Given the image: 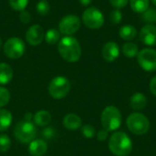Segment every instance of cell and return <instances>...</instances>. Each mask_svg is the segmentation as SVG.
Wrapping results in <instances>:
<instances>
[{
  "label": "cell",
  "instance_id": "cell-35",
  "mask_svg": "<svg viewBox=\"0 0 156 156\" xmlns=\"http://www.w3.org/2000/svg\"><path fill=\"white\" fill-rule=\"evenodd\" d=\"M149 87H150L151 92H152L154 96H156V76H154V77L151 80L150 84H149Z\"/></svg>",
  "mask_w": 156,
  "mask_h": 156
},
{
  "label": "cell",
  "instance_id": "cell-14",
  "mask_svg": "<svg viewBox=\"0 0 156 156\" xmlns=\"http://www.w3.org/2000/svg\"><path fill=\"white\" fill-rule=\"evenodd\" d=\"M48 151V144L44 140L34 139L29 143L28 152L32 156H43Z\"/></svg>",
  "mask_w": 156,
  "mask_h": 156
},
{
  "label": "cell",
  "instance_id": "cell-39",
  "mask_svg": "<svg viewBox=\"0 0 156 156\" xmlns=\"http://www.w3.org/2000/svg\"><path fill=\"white\" fill-rule=\"evenodd\" d=\"M1 46H2V39L0 38V48H1Z\"/></svg>",
  "mask_w": 156,
  "mask_h": 156
},
{
  "label": "cell",
  "instance_id": "cell-40",
  "mask_svg": "<svg viewBox=\"0 0 156 156\" xmlns=\"http://www.w3.org/2000/svg\"><path fill=\"white\" fill-rule=\"evenodd\" d=\"M155 23H156V19H155Z\"/></svg>",
  "mask_w": 156,
  "mask_h": 156
},
{
  "label": "cell",
  "instance_id": "cell-1",
  "mask_svg": "<svg viewBox=\"0 0 156 156\" xmlns=\"http://www.w3.org/2000/svg\"><path fill=\"white\" fill-rule=\"evenodd\" d=\"M58 50L61 58L70 63L77 62L81 57V47L78 39L66 36L58 41Z\"/></svg>",
  "mask_w": 156,
  "mask_h": 156
},
{
  "label": "cell",
  "instance_id": "cell-13",
  "mask_svg": "<svg viewBox=\"0 0 156 156\" xmlns=\"http://www.w3.org/2000/svg\"><path fill=\"white\" fill-rule=\"evenodd\" d=\"M101 55L104 60L107 62H112L116 60L120 56L119 45L114 41L107 42L101 49Z\"/></svg>",
  "mask_w": 156,
  "mask_h": 156
},
{
  "label": "cell",
  "instance_id": "cell-29",
  "mask_svg": "<svg viewBox=\"0 0 156 156\" xmlns=\"http://www.w3.org/2000/svg\"><path fill=\"white\" fill-rule=\"evenodd\" d=\"M81 133L85 138H93L96 134V131L94 129V127L92 125L90 124H86L81 126Z\"/></svg>",
  "mask_w": 156,
  "mask_h": 156
},
{
  "label": "cell",
  "instance_id": "cell-24",
  "mask_svg": "<svg viewBox=\"0 0 156 156\" xmlns=\"http://www.w3.org/2000/svg\"><path fill=\"white\" fill-rule=\"evenodd\" d=\"M36 10L40 16H47L50 12V5L47 0H40L36 5Z\"/></svg>",
  "mask_w": 156,
  "mask_h": 156
},
{
  "label": "cell",
  "instance_id": "cell-16",
  "mask_svg": "<svg viewBox=\"0 0 156 156\" xmlns=\"http://www.w3.org/2000/svg\"><path fill=\"white\" fill-rule=\"evenodd\" d=\"M51 114L46 110H40L33 115V122L37 126H48L51 122Z\"/></svg>",
  "mask_w": 156,
  "mask_h": 156
},
{
  "label": "cell",
  "instance_id": "cell-7",
  "mask_svg": "<svg viewBox=\"0 0 156 156\" xmlns=\"http://www.w3.org/2000/svg\"><path fill=\"white\" fill-rule=\"evenodd\" d=\"M82 22L90 29H99L104 24V16L100 9L90 6L83 12Z\"/></svg>",
  "mask_w": 156,
  "mask_h": 156
},
{
  "label": "cell",
  "instance_id": "cell-9",
  "mask_svg": "<svg viewBox=\"0 0 156 156\" xmlns=\"http://www.w3.org/2000/svg\"><path fill=\"white\" fill-rule=\"evenodd\" d=\"M140 67L148 72L156 70V50L151 48H143L137 55Z\"/></svg>",
  "mask_w": 156,
  "mask_h": 156
},
{
  "label": "cell",
  "instance_id": "cell-37",
  "mask_svg": "<svg viewBox=\"0 0 156 156\" xmlns=\"http://www.w3.org/2000/svg\"><path fill=\"white\" fill-rule=\"evenodd\" d=\"M24 120H27V121H31V120H33V115H32L31 113L27 112V113L25 115V119H24Z\"/></svg>",
  "mask_w": 156,
  "mask_h": 156
},
{
  "label": "cell",
  "instance_id": "cell-31",
  "mask_svg": "<svg viewBox=\"0 0 156 156\" xmlns=\"http://www.w3.org/2000/svg\"><path fill=\"white\" fill-rule=\"evenodd\" d=\"M110 3L114 8L122 9V8H124L128 5L129 0H110Z\"/></svg>",
  "mask_w": 156,
  "mask_h": 156
},
{
  "label": "cell",
  "instance_id": "cell-25",
  "mask_svg": "<svg viewBox=\"0 0 156 156\" xmlns=\"http://www.w3.org/2000/svg\"><path fill=\"white\" fill-rule=\"evenodd\" d=\"M29 0H9V5L16 11H23L28 5Z\"/></svg>",
  "mask_w": 156,
  "mask_h": 156
},
{
  "label": "cell",
  "instance_id": "cell-11",
  "mask_svg": "<svg viewBox=\"0 0 156 156\" xmlns=\"http://www.w3.org/2000/svg\"><path fill=\"white\" fill-rule=\"evenodd\" d=\"M44 38H45V31L40 25L31 26L26 33V39L27 43L31 46L40 45L44 40Z\"/></svg>",
  "mask_w": 156,
  "mask_h": 156
},
{
  "label": "cell",
  "instance_id": "cell-21",
  "mask_svg": "<svg viewBox=\"0 0 156 156\" xmlns=\"http://www.w3.org/2000/svg\"><path fill=\"white\" fill-rule=\"evenodd\" d=\"M129 3L133 12L143 14L149 8L150 0H129Z\"/></svg>",
  "mask_w": 156,
  "mask_h": 156
},
{
  "label": "cell",
  "instance_id": "cell-28",
  "mask_svg": "<svg viewBox=\"0 0 156 156\" xmlns=\"http://www.w3.org/2000/svg\"><path fill=\"white\" fill-rule=\"evenodd\" d=\"M11 147V140L5 134L0 135V152L5 153L7 152Z\"/></svg>",
  "mask_w": 156,
  "mask_h": 156
},
{
  "label": "cell",
  "instance_id": "cell-18",
  "mask_svg": "<svg viewBox=\"0 0 156 156\" xmlns=\"http://www.w3.org/2000/svg\"><path fill=\"white\" fill-rule=\"evenodd\" d=\"M13 79V69L7 63H0V85L8 84Z\"/></svg>",
  "mask_w": 156,
  "mask_h": 156
},
{
  "label": "cell",
  "instance_id": "cell-8",
  "mask_svg": "<svg viewBox=\"0 0 156 156\" xmlns=\"http://www.w3.org/2000/svg\"><path fill=\"white\" fill-rule=\"evenodd\" d=\"M26 50L25 42L19 37H10L4 44L5 55L12 59L21 58Z\"/></svg>",
  "mask_w": 156,
  "mask_h": 156
},
{
  "label": "cell",
  "instance_id": "cell-38",
  "mask_svg": "<svg viewBox=\"0 0 156 156\" xmlns=\"http://www.w3.org/2000/svg\"><path fill=\"white\" fill-rule=\"evenodd\" d=\"M151 1L153 2V4H154V5L156 6V0H151Z\"/></svg>",
  "mask_w": 156,
  "mask_h": 156
},
{
  "label": "cell",
  "instance_id": "cell-33",
  "mask_svg": "<svg viewBox=\"0 0 156 156\" xmlns=\"http://www.w3.org/2000/svg\"><path fill=\"white\" fill-rule=\"evenodd\" d=\"M19 19L22 23L24 24H27L30 22L31 20V15L28 11H26V10H23L20 12L19 14Z\"/></svg>",
  "mask_w": 156,
  "mask_h": 156
},
{
  "label": "cell",
  "instance_id": "cell-6",
  "mask_svg": "<svg viewBox=\"0 0 156 156\" xmlns=\"http://www.w3.org/2000/svg\"><path fill=\"white\" fill-rule=\"evenodd\" d=\"M69 80L63 76H58L52 79L48 84V93L55 100L65 98L70 90Z\"/></svg>",
  "mask_w": 156,
  "mask_h": 156
},
{
  "label": "cell",
  "instance_id": "cell-4",
  "mask_svg": "<svg viewBox=\"0 0 156 156\" xmlns=\"http://www.w3.org/2000/svg\"><path fill=\"white\" fill-rule=\"evenodd\" d=\"M14 135L20 144L31 143L37 135V128L31 121L23 120L16 123L14 129Z\"/></svg>",
  "mask_w": 156,
  "mask_h": 156
},
{
  "label": "cell",
  "instance_id": "cell-3",
  "mask_svg": "<svg viewBox=\"0 0 156 156\" xmlns=\"http://www.w3.org/2000/svg\"><path fill=\"white\" fill-rule=\"evenodd\" d=\"M102 127L107 132H113L120 128L122 124V114L118 108L115 106L106 107L101 116Z\"/></svg>",
  "mask_w": 156,
  "mask_h": 156
},
{
  "label": "cell",
  "instance_id": "cell-32",
  "mask_svg": "<svg viewBox=\"0 0 156 156\" xmlns=\"http://www.w3.org/2000/svg\"><path fill=\"white\" fill-rule=\"evenodd\" d=\"M56 132L52 127H46L43 131H42V136L46 139H51L55 136Z\"/></svg>",
  "mask_w": 156,
  "mask_h": 156
},
{
  "label": "cell",
  "instance_id": "cell-36",
  "mask_svg": "<svg viewBox=\"0 0 156 156\" xmlns=\"http://www.w3.org/2000/svg\"><path fill=\"white\" fill-rule=\"evenodd\" d=\"M79 2H80L82 5L88 6V5H90L91 4L92 0H79Z\"/></svg>",
  "mask_w": 156,
  "mask_h": 156
},
{
  "label": "cell",
  "instance_id": "cell-27",
  "mask_svg": "<svg viewBox=\"0 0 156 156\" xmlns=\"http://www.w3.org/2000/svg\"><path fill=\"white\" fill-rule=\"evenodd\" d=\"M10 101V92L7 89L0 86V109L5 106Z\"/></svg>",
  "mask_w": 156,
  "mask_h": 156
},
{
  "label": "cell",
  "instance_id": "cell-34",
  "mask_svg": "<svg viewBox=\"0 0 156 156\" xmlns=\"http://www.w3.org/2000/svg\"><path fill=\"white\" fill-rule=\"evenodd\" d=\"M108 133H109V132H107V131L104 130V129L99 131L98 133H97V138H98V140H99V141H101V142L105 141V140L108 138Z\"/></svg>",
  "mask_w": 156,
  "mask_h": 156
},
{
  "label": "cell",
  "instance_id": "cell-15",
  "mask_svg": "<svg viewBox=\"0 0 156 156\" xmlns=\"http://www.w3.org/2000/svg\"><path fill=\"white\" fill-rule=\"evenodd\" d=\"M63 126L69 130V131H75L80 129L82 126V121L80 117L75 113H69L63 118Z\"/></svg>",
  "mask_w": 156,
  "mask_h": 156
},
{
  "label": "cell",
  "instance_id": "cell-10",
  "mask_svg": "<svg viewBox=\"0 0 156 156\" xmlns=\"http://www.w3.org/2000/svg\"><path fill=\"white\" fill-rule=\"evenodd\" d=\"M81 26L80 18L76 15H67L61 18L58 23V31L65 36L75 34Z\"/></svg>",
  "mask_w": 156,
  "mask_h": 156
},
{
  "label": "cell",
  "instance_id": "cell-12",
  "mask_svg": "<svg viewBox=\"0 0 156 156\" xmlns=\"http://www.w3.org/2000/svg\"><path fill=\"white\" fill-rule=\"evenodd\" d=\"M140 40L148 47L156 46V26L146 24L142 27L139 33Z\"/></svg>",
  "mask_w": 156,
  "mask_h": 156
},
{
  "label": "cell",
  "instance_id": "cell-17",
  "mask_svg": "<svg viewBox=\"0 0 156 156\" xmlns=\"http://www.w3.org/2000/svg\"><path fill=\"white\" fill-rule=\"evenodd\" d=\"M130 105L135 111H140L144 109L147 105L146 96L141 92L134 93L130 99Z\"/></svg>",
  "mask_w": 156,
  "mask_h": 156
},
{
  "label": "cell",
  "instance_id": "cell-5",
  "mask_svg": "<svg viewBox=\"0 0 156 156\" xmlns=\"http://www.w3.org/2000/svg\"><path fill=\"white\" fill-rule=\"evenodd\" d=\"M126 124L131 133L136 135H144L150 129V122L148 118L140 112H133L126 120Z\"/></svg>",
  "mask_w": 156,
  "mask_h": 156
},
{
  "label": "cell",
  "instance_id": "cell-20",
  "mask_svg": "<svg viewBox=\"0 0 156 156\" xmlns=\"http://www.w3.org/2000/svg\"><path fill=\"white\" fill-rule=\"evenodd\" d=\"M13 116L12 113L5 110V109H0V132H5L6 131L11 123H12Z\"/></svg>",
  "mask_w": 156,
  "mask_h": 156
},
{
  "label": "cell",
  "instance_id": "cell-2",
  "mask_svg": "<svg viewBox=\"0 0 156 156\" xmlns=\"http://www.w3.org/2000/svg\"><path fill=\"white\" fill-rule=\"evenodd\" d=\"M109 149L114 155L128 156L133 150V143L125 133L117 132L110 137Z\"/></svg>",
  "mask_w": 156,
  "mask_h": 156
},
{
  "label": "cell",
  "instance_id": "cell-30",
  "mask_svg": "<svg viewBox=\"0 0 156 156\" xmlns=\"http://www.w3.org/2000/svg\"><path fill=\"white\" fill-rule=\"evenodd\" d=\"M110 19H111V22L114 25H118L122 22V13L121 12L120 9H114L111 12V15H110Z\"/></svg>",
  "mask_w": 156,
  "mask_h": 156
},
{
  "label": "cell",
  "instance_id": "cell-22",
  "mask_svg": "<svg viewBox=\"0 0 156 156\" xmlns=\"http://www.w3.org/2000/svg\"><path fill=\"white\" fill-rule=\"evenodd\" d=\"M122 51L123 55L126 58H133L137 57V55L139 53V48H138V46L135 43L126 42V43L123 44V46L122 48Z\"/></svg>",
  "mask_w": 156,
  "mask_h": 156
},
{
  "label": "cell",
  "instance_id": "cell-26",
  "mask_svg": "<svg viewBox=\"0 0 156 156\" xmlns=\"http://www.w3.org/2000/svg\"><path fill=\"white\" fill-rule=\"evenodd\" d=\"M143 19L147 24L155 23L156 9H154V8H148L145 12L143 13Z\"/></svg>",
  "mask_w": 156,
  "mask_h": 156
},
{
  "label": "cell",
  "instance_id": "cell-23",
  "mask_svg": "<svg viewBox=\"0 0 156 156\" xmlns=\"http://www.w3.org/2000/svg\"><path fill=\"white\" fill-rule=\"evenodd\" d=\"M45 40L49 45H54L60 40V32L56 28H49L45 33Z\"/></svg>",
  "mask_w": 156,
  "mask_h": 156
},
{
  "label": "cell",
  "instance_id": "cell-19",
  "mask_svg": "<svg viewBox=\"0 0 156 156\" xmlns=\"http://www.w3.org/2000/svg\"><path fill=\"white\" fill-rule=\"evenodd\" d=\"M119 36L125 41H131L137 36V30L133 25H124L120 28Z\"/></svg>",
  "mask_w": 156,
  "mask_h": 156
}]
</instances>
